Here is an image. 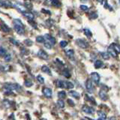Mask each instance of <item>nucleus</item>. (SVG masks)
<instances>
[{
    "instance_id": "f257e3e1",
    "label": "nucleus",
    "mask_w": 120,
    "mask_h": 120,
    "mask_svg": "<svg viewBox=\"0 0 120 120\" xmlns=\"http://www.w3.org/2000/svg\"><path fill=\"white\" fill-rule=\"evenodd\" d=\"M14 30L17 32V34L19 35H23L24 32H25V30L23 28V25H22V22L19 20H15L14 21Z\"/></svg>"
},
{
    "instance_id": "f03ea898",
    "label": "nucleus",
    "mask_w": 120,
    "mask_h": 120,
    "mask_svg": "<svg viewBox=\"0 0 120 120\" xmlns=\"http://www.w3.org/2000/svg\"><path fill=\"white\" fill-rule=\"evenodd\" d=\"M5 89H6V90L9 92L13 91V90H16V91H18V90H20L21 87L20 85H18L17 83H7L5 84Z\"/></svg>"
},
{
    "instance_id": "7ed1b4c3",
    "label": "nucleus",
    "mask_w": 120,
    "mask_h": 120,
    "mask_svg": "<svg viewBox=\"0 0 120 120\" xmlns=\"http://www.w3.org/2000/svg\"><path fill=\"white\" fill-rule=\"evenodd\" d=\"M76 44H77V45L78 47H80L82 49H86L89 47L88 43L83 39H80V38L77 39L76 40Z\"/></svg>"
},
{
    "instance_id": "20e7f679",
    "label": "nucleus",
    "mask_w": 120,
    "mask_h": 120,
    "mask_svg": "<svg viewBox=\"0 0 120 120\" xmlns=\"http://www.w3.org/2000/svg\"><path fill=\"white\" fill-rule=\"evenodd\" d=\"M82 112H84L85 113H87V114H93L94 112H95V110H94L92 107L87 106V105H83L82 107Z\"/></svg>"
},
{
    "instance_id": "39448f33",
    "label": "nucleus",
    "mask_w": 120,
    "mask_h": 120,
    "mask_svg": "<svg viewBox=\"0 0 120 120\" xmlns=\"http://www.w3.org/2000/svg\"><path fill=\"white\" fill-rule=\"evenodd\" d=\"M86 90H87V92L89 93H92L94 91V86L92 85V80H90V79H88L86 82Z\"/></svg>"
},
{
    "instance_id": "423d86ee",
    "label": "nucleus",
    "mask_w": 120,
    "mask_h": 120,
    "mask_svg": "<svg viewBox=\"0 0 120 120\" xmlns=\"http://www.w3.org/2000/svg\"><path fill=\"white\" fill-rule=\"evenodd\" d=\"M91 78L92 80L94 81V82H95V84H98L99 82H100V76L99 74L96 73V72H92L91 74Z\"/></svg>"
},
{
    "instance_id": "0eeeda50",
    "label": "nucleus",
    "mask_w": 120,
    "mask_h": 120,
    "mask_svg": "<svg viewBox=\"0 0 120 120\" xmlns=\"http://www.w3.org/2000/svg\"><path fill=\"white\" fill-rule=\"evenodd\" d=\"M38 56L40 58H41L42 59H44V60H47L49 58L47 53L43 50H40L38 51Z\"/></svg>"
},
{
    "instance_id": "6e6552de",
    "label": "nucleus",
    "mask_w": 120,
    "mask_h": 120,
    "mask_svg": "<svg viewBox=\"0 0 120 120\" xmlns=\"http://www.w3.org/2000/svg\"><path fill=\"white\" fill-rule=\"evenodd\" d=\"M0 5L2 7H5V8H10L13 6V4L11 3L8 0H5V1H1L0 2Z\"/></svg>"
},
{
    "instance_id": "1a4fd4ad",
    "label": "nucleus",
    "mask_w": 120,
    "mask_h": 120,
    "mask_svg": "<svg viewBox=\"0 0 120 120\" xmlns=\"http://www.w3.org/2000/svg\"><path fill=\"white\" fill-rule=\"evenodd\" d=\"M44 38H45L47 39V41H49L52 45H53V44H55V43H56V40H55V38L52 36H51L50 35H49V34H46V35H44Z\"/></svg>"
},
{
    "instance_id": "9d476101",
    "label": "nucleus",
    "mask_w": 120,
    "mask_h": 120,
    "mask_svg": "<svg viewBox=\"0 0 120 120\" xmlns=\"http://www.w3.org/2000/svg\"><path fill=\"white\" fill-rule=\"evenodd\" d=\"M43 93H44V95L46 97H47V98H50L52 96V90L50 88H44Z\"/></svg>"
},
{
    "instance_id": "9b49d317",
    "label": "nucleus",
    "mask_w": 120,
    "mask_h": 120,
    "mask_svg": "<svg viewBox=\"0 0 120 120\" xmlns=\"http://www.w3.org/2000/svg\"><path fill=\"white\" fill-rule=\"evenodd\" d=\"M63 88L71 89L74 88V84L69 81H63Z\"/></svg>"
},
{
    "instance_id": "f8f14e48",
    "label": "nucleus",
    "mask_w": 120,
    "mask_h": 120,
    "mask_svg": "<svg viewBox=\"0 0 120 120\" xmlns=\"http://www.w3.org/2000/svg\"><path fill=\"white\" fill-rule=\"evenodd\" d=\"M107 52H108V53L110 54L111 56H112V57H116V56H117V52H116L115 50H114V49L112 48V47L110 46L108 47V50H107Z\"/></svg>"
},
{
    "instance_id": "ddd939ff",
    "label": "nucleus",
    "mask_w": 120,
    "mask_h": 120,
    "mask_svg": "<svg viewBox=\"0 0 120 120\" xmlns=\"http://www.w3.org/2000/svg\"><path fill=\"white\" fill-rule=\"evenodd\" d=\"M22 14H23V16L25 17H26L30 20H32L34 19V17H35L33 14H32L31 12H29V11H24V12H22Z\"/></svg>"
},
{
    "instance_id": "4468645a",
    "label": "nucleus",
    "mask_w": 120,
    "mask_h": 120,
    "mask_svg": "<svg viewBox=\"0 0 120 120\" xmlns=\"http://www.w3.org/2000/svg\"><path fill=\"white\" fill-rule=\"evenodd\" d=\"M99 97L101 99H102L103 101H106L107 99V93L104 90L101 89V91L99 92Z\"/></svg>"
},
{
    "instance_id": "2eb2a0df",
    "label": "nucleus",
    "mask_w": 120,
    "mask_h": 120,
    "mask_svg": "<svg viewBox=\"0 0 120 120\" xmlns=\"http://www.w3.org/2000/svg\"><path fill=\"white\" fill-rule=\"evenodd\" d=\"M69 94H70V95H71L72 97L75 98L79 99L80 98V94H79L77 92L74 91V90H71V91H70L69 92Z\"/></svg>"
},
{
    "instance_id": "dca6fc26",
    "label": "nucleus",
    "mask_w": 120,
    "mask_h": 120,
    "mask_svg": "<svg viewBox=\"0 0 120 120\" xmlns=\"http://www.w3.org/2000/svg\"><path fill=\"white\" fill-rule=\"evenodd\" d=\"M41 71H42L43 72H44V73L51 75V71H50V68H49L47 66H46V65H44V66L41 67Z\"/></svg>"
},
{
    "instance_id": "f3484780",
    "label": "nucleus",
    "mask_w": 120,
    "mask_h": 120,
    "mask_svg": "<svg viewBox=\"0 0 120 120\" xmlns=\"http://www.w3.org/2000/svg\"><path fill=\"white\" fill-rule=\"evenodd\" d=\"M111 46L112 47V48L114 49V50L117 52V53H120V46L119 44L113 43V44H111Z\"/></svg>"
},
{
    "instance_id": "a211bd4d",
    "label": "nucleus",
    "mask_w": 120,
    "mask_h": 120,
    "mask_svg": "<svg viewBox=\"0 0 120 120\" xmlns=\"http://www.w3.org/2000/svg\"><path fill=\"white\" fill-rule=\"evenodd\" d=\"M65 54H66V56H68V57L72 58L73 56H74V50H71V49H69V50H68L65 51Z\"/></svg>"
},
{
    "instance_id": "6ab92c4d",
    "label": "nucleus",
    "mask_w": 120,
    "mask_h": 120,
    "mask_svg": "<svg viewBox=\"0 0 120 120\" xmlns=\"http://www.w3.org/2000/svg\"><path fill=\"white\" fill-rule=\"evenodd\" d=\"M1 29H2V31L4 32H8L10 31V28L5 24H2Z\"/></svg>"
},
{
    "instance_id": "aec40b11",
    "label": "nucleus",
    "mask_w": 120,
    "mask_h": 120,
    "mask_svg": "<svg viewBox=\"0 0 120 120\" xmlns=\"http://www.w3.org/2000/svg\"><path fill=\"white\" fill-rule=\"evenodd\" d=\"M103 65V62L101 60H96L95 62V68H100Z\"/></svg>"
},
{
    "instance_id": "412c9836",
    "label": "nucleus",
    "mask_w": 120,
    "mask_h": 120,
    "mask_svg": "<svg viewBox=\"0 0 120 120\" xmlns=\"http://www.w3.org/2000/svg\"><path fill=\"white\" fill-rule=\"evenodd\" d=\"M101 57H102L104 59H110V54L108 53V52H101Z\"/></svg>"
},
{
    "instance_id": "4be33fe9",
    "label": "nucleus",
    "mask_w": 120,
    "mask_h": 120,
    "mask_svg": "<svg viewBox=\"0 0 120 120\" xmlns=\"http://www.w3.org/2000/svg\"><path fill=\"white\" fill-rule=\"evenodd\" d=\"M51 4L56 8H59V7H60V5H61V3H60L59 0H51Z\"/></svg>"
},
{
    "instance_id": "5701e85b",
    "label": "nucleus",
    "mask_w": 120,
    "mask_h": 120,
    "mask_svg": "<svg viewBox=\"0 0 120 120\" xmlns=\"http://www.w3.org/2000/svg\"><path fill=\"white\" fill-rule=\"evenodd\" d=\"M36 41L38 43H44L45 42V38L44 36H38L36 37Z\"/></svg>"
},
{
    "instance_id": "b1692460",
    "label": "nucleus",
    "mask_w": 120,
    "mask_h": 120,
    "mask_svg": "<svg viewBox=\"0 0 120 120\" xmlns=\"http://www.w3.org/2000/svg\"><path fill=\"white\" fill-rule=\"evenodd\" d=\"M97 113H98V116L100 118H101V119H107V116H106V114H105L104 112L98 110V111L97 112Z\"/></svg>"
},
{
    "instance_id": "393cba45",
    "label": "nucleus",
    "mask_w": 120,
    "mask_h": 120,
    "mask_svg": "<svg viewBox=\"0 0 120 120\" xmlns=\"http://www.w3.org/2000/svg\"><path fill=\"white\" fill-rule=\"evenodd\" d=\"M58 96L60 99H63L65 98L66 97V93L64 92V91H61V92H58Z\"/></svg>"
},
{
    "instance_id": "a878e982",
    "label": "nucleus",
    "mask_w": 120,
    "mask_h": 120,
    "mask_svg": "<svg viewBox=\"0 0 120 120\" xmlns=\"http://www.w3.org/2000/svg\"><path fill=\"white\" fill-rule=\"evenodd\" d=\"M83 32H84V34L87 37H92V32H91V31H90L89 29H83Z\"/></svg>"
},
{
    "instance_id": "bb28decb",
    "label": "nucleus",
    "mask_w": 120,
    "mask_h": 120,
    "mask_svg": "<svg viewBox=\"0 0 120 120\" xmlns=\"http://www.w3.org/2000/svg\"><path fill=\"white\" fill-rule=\"evenodd\" d=\"M62 74L63 76H65V77H66L68 78H69L71 77V74L68 72V71H67V70H64L62 72Z\"/></svg>"
},
{
    "instance_id": "cd10ccee",
    "label": "nucleus",
    "mask_w": 120,
    "mask_h": 120,
    "mask_svg": "<svg viewBox=\"0 0 120 120\" xmlns=\"http://www.w3.org/2000/svg\"><path fill=\"white\" fill-rule=\"evenodd\" d=\"M6 54H7L6 50H5V49H4L2 47H0V55H1L2 56H5Z\"/></svg>"
},
{
    "instance_id": "c85d7f7f",
    "label": "nucleus",
    "mask_w": 120,
    "mask_h": 120,
    "mask_svg": "<svg viewBox=\"0 0 120 120\" xmlns=\"http://www.w3.org/2000/svg\"><path fill=\"white\" fill-rule=\"evenodd\" d=\"M57 105L60 108H63L65 107V103H64V101L62 100H59L57 101Z\"/></svg>"
},
{
    "instance_id": "c756f323",
    "label": "nucleus",
    "mask_w": 120,
    "mask_h": 120,
    "mask_svg": "<svg viewBox=\"0 0 120 120\" xmlns=\"http://www.w3.org/2000/svg\"><path fill=\"white\" fill-rule=\"evenodd\" d=\"M56 86L58 88H63V81L59 80L56 81Z\"/></svg>"
},
{
    "instance_id": "7c9ffc66",
    "label": "nucleus",
    "mask_w": 120,
    "mask_h": 120,
    "mask_svg": "<svg viewBox=\"0 0 120 120\" xmlns=\"http://www.w3.org/2000/svg\"><path fill=\"white\" fill-rule=\"evenodd\" d=\"M37 80L40 83H44V79L42 76H41V75H38V76L37 77Z\"/></svg>"
},
{
    "instance_id": "2f4dec72",
    "label": "nucleus",
    "mask_w": 120,
    "mask_h": 120,
    "mask_svg": "<svg viewBox=\"0 0 120 120\" xmlns=\"http://www.w3.org/2000/svg\"><path fill=\"white\" fill-rule=\"evenodd\" d=\"M44 47L47 48V49H51L52 48V44L49 42V41H45V42L44 43Z\"/></svg>"
},
{
    "instance_id": "473e14b6",
    "label": "nucleus",
    "mask_w": 120,
    "mask_h": 120,
    "mask_svg": "<svg viewBox=\"0 0 120 120\" xmlns=\"http://www.w3.org/2000/svg\"><path fill=\"white\" fill-rule=\"evenodd\" d=\"M24 44L26 45V46H32V41L29 39H26L24 41Z\"/></svg>"
},
{
    "instance_id": "72a5a7b5",
    "label": "nucleus",
    "mask_w": 120,
    "mask_h": 120,
    "mask_svg": "<svg viewBox=\"0 0 120 120\" xmlns=\"http://www.w3.org/2000/svg\"><path fill=\"white\" fill-rule=\"evenodd\" d=\"M59 44H60V46H61V47L64 48V47H65L68 45V42H67L66 41H60Z\"/></svg>"
},
{
    "instance_id": "f704fd0d",
    "label": "nucleus",
    "mask_w": 120,
    "mask_h": 120,
    "mask_svg": "<svg viewBox=\"0 0 120 120\" xmlns=\"http://www.w3.org/2000/svg\"><path fill=\"white\" fill-rule=\"evenodd\" d=\"M33 85L32 83V82L31 80H26L25 81V86H27V87H30V86H32Z\"/></svg>"
},
{
    "instance_id": "c9c22d12",
    "label": "nucleus",
    "mask_w": 120,
    "mask_h": 120,
    "mask_svg": "<svg viewBox=\"0 0 120 120\" xmlns=\"http://www.w3.org/2000/svg\"><path fill=\"white\" fill-rule=\"evenodd\" d=\"M10 41H11V42L13 44L16 45V46H18L19 44H20V43H19V41H16V40H14V38H10Z\"/></svg>"
},
{
    "instance_id": "e433bc0d",
    "label": "nucleus",
    "mask_w": 120,
    "mask_h": 120,
    "mask_svg": "<svg viewBox=\"0 0 120 120\" xmlns=\"http://www.w3.org/2000/svg\"><path fill=\"white\" fill-rule=\"evenodd\" d=\"M15 7H17V8H19L21 11H22V12H24L25 11V8H24L23 6H21L20 5H18V4H15Z\"/></svg>"
},
{
    "instance_id": "4c0bfd02",
    "label": "nucleus",
    "mask_w": 120,
    "mask_h": 120,
    "mask_svg": "<svg viewBox=\"0 0 120 120\" xmlns=\"http://www.w3.org/2000/svg\"><path fill=\"white\" fill-rule=\"evenodd\" d=\"M4 57H5V60L6 62H9L11 60V56L10 54H6L5 56H4Z\"/></svg>"
},
{
    "instance_id": "58836bf2",
    "label": "nucleus",
    "mask_w": 120,
    "mask_h": 120,
    "mask_svg": "<svg viewBox=\"0 0 120 120\" xmlns=\"http://www.w3.org/2000/svg\"><path fill=\"white\" fill-rule=\"evenodd\" d=\"M80 8H81V10L85 11H88V10H89V8H88L87 6H86V5H80Z\"/></svg>"
},
{
    "instance_id": "ea45409f",
    "label": "nucleus",
    "mask_w": 120,
    "mask_h": 120,
    "mask_svg": "<svg viewBox=\"0 0 120 120\" xmlns=\"http://www.w3.org/2000/svg\"><path fill=\"white\" fill-rule=\"evenodd\" d=\"M68 103L71 106H74V102L71 99H68Z\"/></svg>"
},
{
    "instance_id": "a19ab883",
    "label": "nucleus",
    "mask_w": 120,
    "mask_h": 120,
    "mask_svg": "<svg viewBox=\"0 0 120 120\" xmlns=\"http://www.w3.org/2000/svg\"><path fill=\"white\" fill-rule=\"evenodd\" d=\"M41 11H42V12L46 13V14H50V12L49 11H46V10H44V9H42V10H41Z\"/></svg>"
},
{
    "instance_id": "79ce46f5",
    "label": "nucleus",
    "mask_w": 120,
    "mask_h": 120,
    "mask_svg": "<svg viewBox=\"0 0 120 120\" xmlns=\"http://www.w3.org/2000/svg\"><path fill=\"white\" fill-rule=\"evenodd\" d=\"M110 120H116V119L115 117H111L110 118Z\"/></svg>"
},
{
    "instance_id": "37998d69",
    "label": "nucleus",
    "mask_w": 120,
    "mask_h": 120,
    "mask_svg": "<svg viewBox=\"0 0 120 120\" xmlns=\"http://www.w3.org/2000/svg\"><path fill=\"white\" fill-rule=\"evenodd\" d=\"M98 1L100 3H102L103 2V1H104V0H98Z\"/></svg>"
},
{
    "instance_id": "c03bdc74",
    "label": "nucleus",
    "mask_w": 120,
    "mask_h": 120,
    "mask_svg": "<svg viewBox=\"0 0 120 120\" xmlns=\"http://www.w3.org/2000/svg\"><path fill=\"white\" fill-rule=\"evenodd\" d=\"M97 120H104V119H101H101H97Z\"/></svg>"
},
{
    "instance_id": "a18cd8bd",
    "label": "nucleus",
    "mask_w": 120,
    "mask_h": 120,
    "mask_svg": "<svg viewBox=\"0 0 120 120\" xmlns=\"http://www.w3.org/2000/svg\"><path fill=\"white\" fill-rule=\"evenodd\" d=\"M81 120H85V119H81Z\"/></svg>"
}]
</instances>
